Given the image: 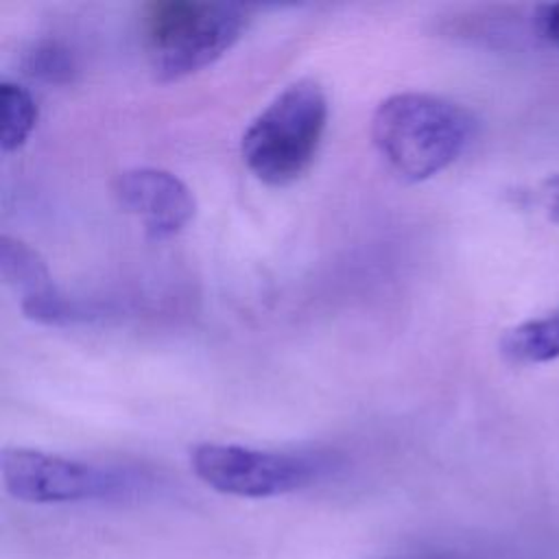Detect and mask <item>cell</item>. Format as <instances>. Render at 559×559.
I'll return each mask as SVG.
<instances>
[{"label": "cell", "mask_w": 559, "mask_h": 559, "mask_svg": "<svg viewBox=\"0 0 559 559\" xmlns=\"http://www.w3.org/2000/svg\"><path fill=\"white\" fill-rule=\"evenodd\" d=\"M114 194L155 240L183 231L197 216V199L188 183L164 168L122 170L114 181Z\"/></svg>", "instance_id": "obj_6"}, {"label": "cell", "mask_w": 559, "mask_h": 559, "mask_svg": "<svg viewBox=\"0 0 559 559\" xmlns=\"http://www.w3.org/2000/svg\"><path fill=\"white\" fill-rule=\"evenodd\" d=\"M328 111L325 90L314 79L290 83L242 133V162L269 186L297 181L310 168L319 151Z\"/></svg>", "instance_id": "obj_2"}, {"label": "cell", "mask_w": 559, "mask_h": 559, "mask_svg": "<svg viewBox=\"0 0 559 559\" xmlns=\"http://www.w3.org/2000/svg\"><path fill=\"white\" fill-rule=\"evenodd\" d=\"M0 146L4 153L17 151L35 129L37 103L33 94L13 81L0 83Z\"/></svg>", "instance_id": "obj_9"}, {"label": "cell", "mask_w": 559, "mask_h": 559, "mask_svg": "<svg viewBox=\"0 0 559 559\" xmlns=\"http://www.w3.org/2000/svg\"><path fill=\"white\" fill-rule=\"evenodd\" d=\"M247 9L231 2L168 0L151 4L144 50L157 81H177L223 57L242 35Z\"/></svg>", "instance_id": "obj_4"}, {"label": "cell", "mask_w": 559, "mask_h": 559, "mask_svg": "<svg viewBox=\"0 0 559 559\" xmlns=\"http://www.w3.org/2000/svg\"><path fill=\"white\" fill-rule=\"evenodd\" d=\"M0 476L7 493L28 504L131 502L153 491V478L142 469L100 465L31 448H4Z\"/></svg>", "instance_id": "obj_3"}, {"label": "cell", "mask_w": 559, "mask_h": 559, "mask_svg": "<svg viewBox=\"0 0 559 559\" xmlns=\"http://www.w3.org/2000/svg\"><path fill=\"white\" fill-rule=\"evenodd\" d=\"M542 201H544L548 221L559 225V173L542 181Z\"/></svg>", "instance_id": "obj_12"}, {"label": "cell", "mask_w": 559, "mask_h": 559, "mask_svg": "<svg viewBox=\"0 0 559 559\" xmlns=\"http://www.w3.org/2000/svg\"><path fill=\"white\" fill-rule=\"evenodd\" d=\"M74 70L72 52L59 41H39L24 55V72L46 83H68Z\"/></svg>", "instance_id": "obj_10"}, {"label": "cell", "mask_w": 559, "mask_h": 559, "mask_svg": "<svg viewBox=\"0 0 559 559\" xmlns=\"http://www.w3.org/2000/svg\"><path fill=\"white\" fill-rule=\"evenodd\" d=\"M472 135L474 116L463 105L426 92L393 94L371 116V140L380 157L413 183L454 164Z\"/></svg>", "instance_id": "obj_1"}, {"label": "cell", "mask_w": 559, "mask_h": 559, "mask_svg": "<svg viewBox=\"0 0 559 559\" xmlns=\"http://www.w3.org/2000/svg\"><path fill=\"white\" fill-rule=\"evenodd\" d=\"M498 349L511 365H542L559 358V310L526 319L500 336Z\"/></svg>", "instance_id": "obj_8"}, {"label": "cell", "mask_w": 559, "mask_h": 559, "mask_svg": "<svg viewBox=\"0 0 559 559\" xmlns=\"http://www.w3.org/2000/svg\"><path fill=\"white\" fill-rule=\"evenodd\" d=\"M535 28L539 37L559 48V2L542 4L535 11Z\"/></svg>", "instance_id": "obj_11"}, {"label": "cell", "mask_w": 559, "mask_h": 559, "mask_svg": "<svg viewBox=\"0 0 559 559\" xmlns=\"http://www.w3.org/2000/svg\"><path fill=\"white\" fill-rule=\"evenodd\" d=\"M190 467L201 483L218 493L273 498L314 485L328 472V461L236 443H199L190 450Z\"/></svg>", "instance_id": "obj_5"}, {"label": "cell", "mask_w": 559, "mask_h": 559, "mask_svg": "<svg viewBox=\"0 0 559 559\" xmlns=\"http://www.w3.org/2000/svg\"><path fill=\"white\" fill-rule=\"evenodd\" d=\"M0 273L4 284L20 295V306L59 290L37 249L9 234L0 236Z\"/></svg>", "instance_id": "obj_7"}]
</instances>
